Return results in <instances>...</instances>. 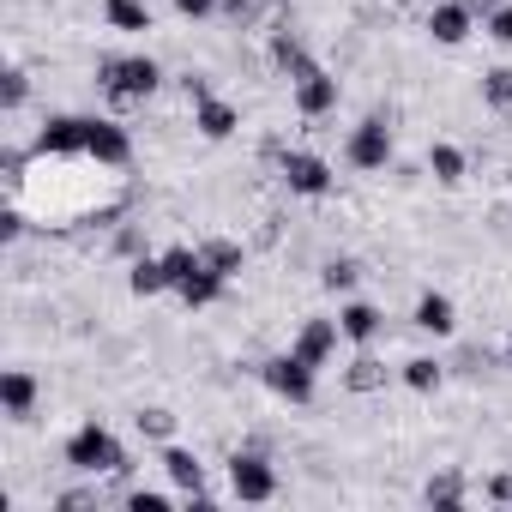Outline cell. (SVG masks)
I'll use <instances>...</instances> for the list:
<instances>
[{"label":"cell","instance_id":"6da1fadb","mask_svg":"<svg viewBox=\"0 0 512 512\" xmlns=\"http://www.w3.org/2000/svg\"><path fill=\"white\" fill-rule=\"evenodd\" d=\"M157 79H163V73H157V61H145V55H139V61H103V67H97V85H103V97H109L115 109L145 103V97L157 91Z\"/></svg>","mask_w":512,"mask_h":512},{"label":"cell","instance_id":"7a4b0ae2","mask_svg":"<svg viewBox=\"0 0 512 512\" xmlns=\"http://www.w3.org/2000/svg\"><path fill=\"white\" fill-rule=\"evenodd\" d=\"M67 464L73 470H103V476H115V470H127V452H121V440L109 434V428H97V422H85L73 440H67Z\"/></svg>","mask_w":512,"mask_h":512},{"label":"cell","instance_id":"3957f363","mask_svg":"<svg viewBox=\"0 0 512 512\" xmlns=\"http://www.w3.org/2000/svg\"><path fill=\"white\" fill-rule=\"evenodd\" d=\"M229 488H235V500H272L278 476H272V464L260 452H235L229 458Z\"/></svg>","mask_w":512,"mask_h":512},{"label":"cell","instance_id":"277c9868","mask_svg":"<svg viewBox=\"0 0 512 512\" xmlns=\"http://www.w3.org/2000/svg\"><path fill=\"white\" fill-rule=\"evenodd\" d=\"M350 163L356 169H386L392 163V127L380 115H368L356 133H350Z\"/></svg>","mask_w":512,"mask_h":512},{"label":"cell","instance_id":"5b68a950","mask_svg":"<svg viewBox=\"0 0 512 512\" xmlns=\"http://www.w3.org/2000/svg\"><path fill=\"white\" fill-rule=\"evenodd\" d=\"M266 386H272L278 398H290V404H308V398H314V368L290 350V356L266 362Z\"/></svg>","mask_w":512,"mask_h":512},{"label":"cell","instance_id":"8992f818","mask_svg":"<svg viewBox=\"0 0 512 512\" xmlns=\"http://www.w3.org/2000/svg\"><path fill=\"white\" fill-rule=\"evenodd\" d=\"M296 109H302V115H332V109H338V79L320 73V67L296 73Z\"/></svg>","mask_w":512,"mask_h":512},{"label":"cell","instance_id":"52a82bcc","mask_svg":"<svg viewBox=\"0 0 512 512\" xmlns=\"http://www.w3.org/2000/svg\"><path fill=\"white\" fill-rule=\"evenodd\" d=\"M85 145H91V121H79V115L49 121V127H43V139H37V151H43V157H73V151H85Z\"/></svg>","mask_w":512,"mask_h":512},{"label":"cell","instance_id":"ba28073f","mask_svg":"<svg viewBox=\"0 0 512 512\" xmlns=\"http://www.w3.org/2000/svg\"><path fill=\"white\" fill-rule=\"evenodd\" d=\"M284 181H290V193L320 199V193L332 187V169H326L320 157H308V151H290V157H284Z\"/></svg>","mask_w":512,"mask_h":512},{"label":"cell","instance_id":"9c48e42d","mask_svg":"<svg viewBox=\"0 0 512 512\" xmlns=\"http://www.w3.org/2000/svg\"><path fill=\"white\" fill-rule=\"evenodd\" d=\"M85 157H91V163L121 169V163L133 157V145H127V133H121L115 121H91V145H85Z\"/></svg>","mask_w":512,"mask_h":512},{"label":"cell","instance_id":"30bf717a","mask_svg":"<svg viewBox=\"0 0 512 512\" xmlns=\"http://www.w3.org/2000/svg\"><path fill=\"white\" fill-rule=\"evenodd\" d=\"M163 470H169V482H175V488H187V500H193L199 512L211 506V494H205V464H199L193 452H169V458H163Z\"/></svg>","mask_w":512,"mask_h":512},{"label":"cell","instance_id":"8fae6325","mask_svg":"<svg viewBox=\"0 0 512 512\" xmlns=\"http://www.w3.org/2000/svg\"><path fill=\"white\" fill-rule=\"evenodd\" d=\"M338 332H344L338 320H308V326H302V338H296V356H302L308 368H320V362L338 350Z\"/></svg>","mask_w":512,"mask_h":512},{"label":"cell","instance_id":"7c38bea8","mask_svg":"<svg viewBox=\"0 0 512 512\" xmlns=\"http://www.w3.org/2000/svg\"><path fill=\"white\" fill-rule=\"evenodd\" d=\"M428 31H434V43H464L470 37V7L464 0H446V7L428 13Z\"/></svg>","mask_w":512,"mask_h":512},{"label":"cell","instance_id":"4fadbf2b","mask_svg":"<svg viewBox=\"0 0 512 512\" xmlns=\"http://www.w3.org/2000/svg\"><path fill=\"white\" fill-rule=\"evenodd\" d=\"M193 127H199L205 139H229V133L241 127V115H235L229 103H217V97H205V103L193 109Z\"/></svg>","mask_w":512,"mask_h":512},{"label":"cell","instance_id":"5bb4252c","mask_svg":"<svg viewBox=\"0 0 512 512\" xmlns=\"http://www.w3.org/2000/svg\"><path fill=\"white\" fill-rule=\"evenodd\" d=\"M0 398H7V416H19V422H25V416H31V404H37V380H31L25 368H13L7 380H0Z\"/></svg>","mask_w":512,"mask_h":512},{"label":"cell","instance_id":"9a60e30c","mask_svg":"<svg viewBox=\"0 0 512 512\" xmlns=\"http://www.w3.org/2000/svg\"><path fill=\"white\" fill-rule=\"evenodd\" d=\"M217 296H223V272H211V266H199V272L181 284V302H187V308H211Z\"/></svg>","mask_w":512,"mask_h":512},{"label":"cell","instance_id":"2e32d148","mask_svg":"<svg viewBox=\"0 0 512 512\" xmlns=\"http://www.w3.org/2000/svg\"><path fill=\"white\" fill-rule=\"evenodd\" d=\"M338 326H344V338H356V344H368V338H380V314H374L368 302H350V308L338 314Z\"/></svg>","mask_w":512,"mask_h":512},{"label":"cell","instance_id":"e0dca14e","mask_svg":"<svg viewBox=\"0 0 512 512\" xmlns=\"http://www.w3.org/2000/svg\"><path fill=\"white\" fill-rule=\"evenodd\" d=\"M109 25L139 37V31H151V7H145V0H109Z\"/></svg>","mask_w":512,"mask_h":512},{"label":"cell","instance_id":"ac0fdd59","mask_svg":"<svg viewBox=\"0 0 512 512\" xmlns=\"http://www.w3.org/2000/svg\"><path fill=\"white\" fill-rule=\"evenodd\" d=\"M416 326H422V332H452V302L428 290V296L416 302Z\"/></svg>","mask_w":512,"mask_h":512},{"label":"cell","instance_id":"d6986e66","mask_svg":"<svg viewBox=\"0 0 512 512\" xmlns=\"http://www.w3.org/2000/svg\"><path fill=\"white\" fill-rule=\"evenodd\" d=\"M205 266V253H193V247H175V253H163V272H169V290H181L193 272Z\"/></svg>","mask_w":512,"mask_h":512},{"label":"cell","instance_id":"ffe728a7","mask_svg":"<svg viewBox=\"0 0 512 512\" xmlns=\"http://www.w3.org/2000/svg\"><path fill=\"white\" fill-rule=\"evenodd\" d=\"M344 386H350V392H374V386H386V368H380L374 356H356V362L344 368Z\"/></svg>","mask_w":512,"mask_h":512},{"label":"cell","instance_id":"44dd1931","mask_svg":"<svg viewBox=\"0 0 512 512\" xmlns=\"http://www.w3.org/2000/svg\"><path fill=\"white\" fill-rule=\"evenodd\" d=\"M199 253H205V266H211V272H223V278H235V272H241V247H235V241H205Z\"/></svg>","mask_w":512,"mask_h":512},{"label":"cell","instance_id":"7402d4cb","mask_svg":"<svg viewBox=\"0 0 512 512\" xmlns=\"http://www.w3.org/2000/svg\"><path fill=\"white\" fill-rule=\"evenodd\" d=\"M127 284H133V296H157V290H169V272H163V260H139Z\"/></svg>","mask_w":512,"mask_h":512},{"label":"cell","instance_id":"603a6c76","mask_svg":"<svg viewBox=\"0 0 512 512\" xmlns=\"http://www.w3.org/2000/svg\"><path fill=\"white\" fill-rule=\"evenodd\" d=\"M272 55H278V67H284V73H290V79H296V73H308V67H314V61H308V49H302V43H296V37H278V49H272Z\"/></svg>","mask_w":512,"mask_h":512},{"label":"cell","instance_id":"cb8c5ba5","mask_svg":"<svg viewBox=\"0 0 512 512\" xmlns=\"http://www.w3.org/2000/svg\"><path fill=\"white\" fill-rule=\"evenodd\" d=\"M428 169H434L440 181H458V175H464V151H452V145H434V151H428Z\"/></svg>","mask_w":512,"mask_h":512},{"label":"cell","instance_id":"d4e9b609","mask_svg":"<svg viewBox=\"0 0 512 512\" xmlns=\"http://www.w3.org/2000/svg\"><path fill=\"white\" fill-rule=\"evenodd\" d=\"M356 278H362V266H356V260H332V266L320 272V284H326L332 296H338V290H356Z\"/></svg>","mask_w":512,"mask_h":512},{"label":"cell","instance_id":"484cf974","mask_svg":"<svg viewBox=\"0 0 512 512\" xmlns=\"http://www.w3.org/2000/svg\"><path fill=\"white\" fill-rule=\"evenodd\" d=\"M482 97H488L494 109H512V67H494V73L482 79Z\"/></svg>","mask_w":512,"mask_h":512},{"label":"cell","instance_id":"4316f807","mask_svg":"<svg viewBox=\"0 0 512 512\" xmlns=\"http://www.w3.org/2000/svg\"><path fill=\"white\" fill-rule=\"evenodd\" d=\"M404 380H410L416 392H434V386H440V368H434L428 356H416V362H404Z\"/></svg>","mask_w":512,"mask_h":512},{"label":"cell","instance_id":"83f0119b","mask_svg":"<svg viewBox=\"0 0 512 512\" xmlns=\"http://www.w3.org/2000/svg\"><path fill=\"white\" fill-rule=\"evenodd\" d=\"M428 500H434V506H458V500H464L458 476H434V482H428Z\"/></svg>","mask_w":512,"mask_h":512},{"label":"cell","instance_id":"f1b7e54d","mask_svg":"<svg viewBox=\"0 0 512 512\" xmlns=\"http://www.w3.org/2000/svg\"><path fill=\"white\" fill-rule=\"evenodd\" d=\"M175 428V416L169 410H139V434H151V440H163Z\"/></svg>","mask_w":512,"mask_h":512},{"label":"cell","instance_id":"f546056e","mask_svg":"<svg viewBox=\"0 0 512 512\" xmlns=\"http://www.w3.org/2000/svg\"><path fill=\"white\" fill-rule=\"evenodd\" d=\"M0 103H7V115L25 103V73H19V67H7V85H0Z\"/></svg>","mask_w":512,"mask_h":512},{"label":"cell","instance_id":"4dcf8cb0","mask_svg":"<svg viewBox=\"0 0 512 512\" xmlns=\"http://www.w3.org/2000/svg\"><path fill=\"white\" fill-rule=\"evenodd\" d=\"M127 506H133V512H163L169 500H163L157 488H133V494H127Z\"/></svg>","mask_w":512,"mask_h":512},{"label":"cell","instance_id":"1f68e13d","mask_svg":"<svg viewBox=\"0 0 512 512\" xmlns=\"http://www.w3.org/2000/svg\"><path fill=\"white\" fill-rule=\"evenodd\" d=\"M488 37H494V43H512V7H494V13H488Z\"/></svg>","mask_w":512,"mask_h":512},{"label":"cell","instance_id":"d6a6232c","mask_svg":"<svg viewBox=\"0 0 512 512\" xmlns=\"http://www.w3.org/2000/svg\"><path fill=\"white\" fill-rule=\"evenodd\" d=\"M217 7V0H175V13H187V19H205Z\"/></svg>","mask_w":512,"mask_h":512},{"label":"cell","instance_id":"836d02e7","mask_svg":"<svg viewBox=\"0 0 512 512\" xmlns=\"http://www.w3.org/2000/svg\"><path fill=\"white\" fill-rule=\"evenodd\" d=\"M464 7H470V13H494V7H500V0H464Z\"/></svg>","mask_w":512,"mask_h":512},{"label":"cell","instance_id":"e575fe53","mask_svg":"<svg viewBox=\"0 0 512 512\" xmlns=\"http://www.w3.org/2000/svg\"><path fill=\"white\" fill-rule=\"evenodd\" d=\"M506 350H512V344H506Z\"/></svg>","mask_w":512,"mask_h":512}]
</instances>
